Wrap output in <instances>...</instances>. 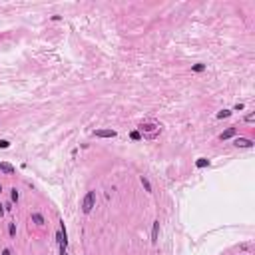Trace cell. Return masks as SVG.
<instances>
[{
    "label": "cell",
    "mask_w": 255,
    "mask_h": 255,
    "mask_svg": "<svg viewBox=\"0 0 255 255\" xmlns=\"http://www.w3.org/2000/svg\"><path fill=\"white\" fill-rule=\"evenodd\" d=\"M160 237V221H154V229H152V243H158Z\"/></svg>",
    "instance_id": "8992f818"
},
{
    "label": "cell",
    "mask_w": 255,
    "mask_h": 255,
    "mask_svg": "<svg viewBox=\"0 0 255 255\" xmlns=\"http://www.w3.org/2000/svg\"><path fill=\"white\" fill-rule=\"evenodd\" d=\"M231 116V110H221V112H217V118L223 120V118H229Z\"/></svg>",
    "instance_id": "8fae6325"
},
{
    "label": "cell",
    "mask_w": 255,
    "mask_h": 255,
    "mask_svg": "<svg viewBox=\"0 0 255 255\" xmlns=\"http://www.w3.org/2000/svg\"><path fill=\"white\" fill-rule=\"evenodd\" d=\"M0 191H2V185H0Z\"/></svg>",
    "instance_id": "7402d4cb"
},
{
    "label": "cell",
    "mask_w": 255,
    "mask_h": 255,
    "mask_svg": "<svg viewBox=\"0 0 255 255\" xmlns=\"http://www.w3.org/2000/svg\"><path fill=\"white\" fill-rule=\"evenodd\" d=\"M8 233H10V237H14V235H16V225H14V223H10V225H8Z\"/></svg>",
    "instance_id": "5bb4252c"
},
{
    "label": "cell",
    "mask_w": 255,
    "mask_h": 255,
    "mask_svg": "<svg viewBox=\"0 0 255 255\" xmlns=\"http://www.w3.org/2000/svg\"><path fill=\"white\" fill-rule=\"evenodd\" d=\"M0 171H4V174H14V168L10 166V163H0Z\"/></svg>",
    "instance_id": "ba28073f"
},
{
    "label": "cell",
    "mask_w": 255,
    "mask_h": 255,
    "mask_svg": "<svg viewBox=\"0 0 255 255\" xmlns=\"http://www.w3.org/2000/svg\"><path fill=\"white\" fill-rule=\"evenodd\" d=\"M2 255H10V251H8V249H4V251H2Z\"/></svg>",
    "instance_id": "44dd1931"
},
{
    "label": "cell",
    "mask_w": 255,
    "mask_h": 255,
    "mask_svg": "<svg viewBox=\"0 0 255 255\" xmlns=\"http://www.w3.org/2000/svg\"><path fill=\"white\" fill-rule=\"evenodd\" d=\"M32 221L36 223V225H44V215L38 213V211H34L32 213Z\"/></svg>",
    "instance_id": "52a82bcc"
},
{
    "label": "cell",
    "mask_w": 255,
    "mask_h": 255,
    "mask_svg": "<svg viewBox=\"0 0 255 255\" xmlns=\"http://www.w3.org/2000/svg\"><path fill=\"white\" fill-rule=\"evenodd\" d=\"M60 255H68V253H66V249H64V247H60Z\"/></svg>",
    "instance_id": "d6986e66"
},
{
    "label": "cell",
    "mask_w": 255,
    "mask_h": 255,
    "mask_svg": "<svg viewBox=\"0 0 255 255\" xmlns=\"http://www.w3.org/2000/svg\"><path fill=\"white\" fill-rule=\"evenodd\" d=\"M140 181H141V185H144V189H146V191H152V183L148 181V177H146V175H141Z\"/></svg>",
    "instance_id": "9c48e42d"
},
{
    "label": "cell",
    "mask_w": 255,
    "mask_h": 255,
    "mask_svg": "<svg viewBox=\"0 0 255 255\" xmlns=\"http://www.w3.org/2000/svg\"><path fill=\"white\" fill-rule=\"evenodd\" d=\"M10 191H12V193H10V197H12V202H18V197H20V193H18V189H16V188H12Z\"/></svg>",
    "instance_id": "7c38bea8"
},
{
    "label": "cell",
    "mask_w": 255,
    "mask_h": 255,
    "mask_svg": "<svg viewBox=\"0 0 255 255\" xmlns=\"http://www.w3.org/2000/svg\"><path fill=\"white\" fill-rule=\"evenodd\" d=\"M243 108H245V106H243L241 102H237V104H235V112H241Z\"/></svg>",
    "instance_id": "ac0fdd59"
},
{
    "label": "cell",
    "mask_w": 255,
    "mask_h": 255,
    "mask_svg": "<svg viewBox=\"0 0 255 255\" xmlns=\"http://www.w3.org/2000/svg\"><path fill=\"white\" fill-rule=\"evenodd\" d=\"M235 134H237V128H227L225 132L219 134V140H229V138H233Z\"/></svg>",
    "instance_id": "5b68a950"
},
{
    "label": "cell",
    "mask_w": 255,
    "mask_h": 255,
    "mask_svg": "<svg viewBox=\"0 0 255 255\" xmlns=\"http://www.w3.org/2000/svg\"><path fill=\"white\" fill-rule=\"evenodd\" d=\"M191 70H193V72H203V70H205V64H195Z\"/></svg>",
    "instance_id": "4fadbf2b"
},
{
    "label": "cell",
    "mask_w": 255,
    "mask_h": 255,
    "mask_svg": "<svg viewBox=\"0 0 255 255\" xmlns=\"http://www.w3.org/2000/svg\"><path fill=\"white\" fill-rule=\"evenodd\" d=\"M195 166L202 169V168H205V166H209V160H205V158H199V160L195 161Z\"/></svg>",
    "instance_id": "30bf717a"
},
{
    "label": "cell",
    "mask_w": 255,
    "mask_h": 255,
    "mask_svg": "<svg viewBox=\"0 0 255 255\" xmlns=\"http://www.w3.org/2000/svg\"><path fill=\"white\" fill-rule=\"evenodd\" d=\"M96 207V191H88L84 202H82V211L84 213H90L92 209Z\"/></svg>",
    "instance_id": "7a4b0ae2"
},
{
    "label": "cell",
    "mask_w": 255,
    "mask_h": 255,
    "mask_svg": "<svg viewBox=\"0 0 255 255\" xmlns=\"http://www.w3.org/2000/svg\"><path fill=\"white\" fill-rule=\"evenodd\" d=\"M253 120H255V114H253V112L245 116V122H247V124H253Z\"/></svg>",
    "instance_id": "9a60e30c"
},
{
    "label": "cell",
    "mask_w": 255,
    "mask_h": 255,
    "mask_svg": "<svg viewBox=\"0 0 255 255\" xmlns=\"http://www.w3.org/2000/svg\"><path fill=\"white\" fill-rule=\"evenodd\" d=\"M96 138H116V130H98L94 132Z\"/></svg>",
    "instance_id": "277c9868"
},
{
    "label": "cell",
    "mask_w": 255,
    "mask_h": 255,
    "mask_svg": "<svg viewBox=\"0 0 255 255\" xmlns=\"http://www.w3.org/2000/svg\"><path fill=\"white\" fill-rule=\"evenodd\" d=\"M0 148H2V149L10 148V141H6V140H0Z\"/></svg>",
    "instance_id": "e0dca14e"
},
{
    "label": "cell",
    "mask_w": 255,
    "mask_h": 255,
    "mask_svg": "<svg viewBox=\"0 0 255 255\" xmlns=\"http://www.w3.org/2000/svg\"><path fill=\"white\" fill-rule=\"evenodd\" d=\"M233 146H235V148H251V146H253V141L247 140V138H235Z\"/></svg>",
    "instance_id": "3957f363"
},
{
    "label": "cell",
    "mask_w": 255,
    "mask_h": 255,
    "mask_svg": "<svg viewBox=\"0 0 255 255\" xmlns=\"http://www.w3.org/2000/svg\"><path fill=\"white\" fill-rule=\"evenodd\" d=\"M140 132L144 140H155L161 134V126L158 122H141L140 124Z\"/></svg>",
    "instance_id": "6da1fadb"
},
{
    "label": "cell",
    "mask_w": 255,
    "mask_h": 255,
    "mask_svg": "<svg viewBox=\"0 0 255 255\" xmlns=\"http://www.w3.org/2000/svg\"><path fill=\"white\" fill-rule=\"evenodd\" d=\"M130 138H132V140H141V134H140V132H132Z\"/></svg>",
    "instance_id": "2e32d148"
},
{
    "label": "cell",
    "mask_w": 255,
    "mask_h": 255,
    "mask_svg": "<svg viewBox=\"0 0 255 255\" xmlns=\"http://www.w3.org/2000/svg\"><path fill=\"white\" fill-rule=\"evenodd\" d=\"M4 213V205H2V203H0V215Z\"/></svg>",
    "instance_id": "ffe728a7"
}]
</instances>
